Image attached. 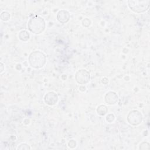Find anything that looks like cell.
Masks as SVG:
<instances>
[{
    "label": "cell",
    "mask_w": 150,
    "mask_h": 150,
    "mask_svg": "<svg viewBox=\"0 0 150 150\" xmlns=\"http://www.w3.org/2000/svg\"><path fill=\"white\" fill-rule=\"evenodd\" d=\"M44 100L47 104L49 105H53L57 102L58 96L54 92L50 91L45 96Z\"/></svg>",
    "instance_id": "8992f818"
},
{
    "label": "cell",
    "mask_w": 150,
    "mask_h": 150,
    "mask_svg": "<svg viewBox=\"0 0 150 150\" xmlns=\"http://www.w3.org/2000/svg\"><path fill=\"white\" fill-rule=\"evenodd\" d=\"M1 66H2V69H1V73H2V72L4 71V70H3V69H2V67H4L2 63H1Z\"/></svg>",
    "instance_id": "2e32d148"
},
{
    "label": "cell",
    "mask_w": 150,
    "mask_h": 150,
    "mask_svg": "<svg viewBox=\"0 0 150 150\" xmlns=\"http://www.w3.org/2000/svg\"><path fill=\"white\" fill-rule=\"evenodd\" d=\"M110 119H111V120H111V122L113 121L114 120V115L113 114H111V117H110V114L108 115L106 117V120H107L108 122H109Z\"/></svg>",
    "instance_id": "9a60e30c"
},
{
    "label": "cell",
    "mask_w": 150,
    "mask_h": 150,
    "mask_svg": "<svg viewBox=\"0 0 150 150\" xmlns=\"http://www.w3.org/2000/svg\"><path fill=\"white\" fill-rule=\"evenodd\" d=\"M68 145H69V147H70V148H73L76 147V142H75L74 140H73V139H72V140H70V141H69Z\"/></svg>",
    "instance_id": "4fadbf2b"
},
{
    "label": "cell",
    "mask_w": 150,
    "mask_h": 150,
    "mask_svg": "<svg viewBox=\"0 0 150 150\" xmlns=\"http://www.w3.org/2000/svg\"><path fill=\"white\" fill-rule=\"evenodd\" d=\"M108 111L107 107L104 105H100L97 108V112L98 114L100 115H104Z\"/></svg>",
    "instance_id": "30bf717a"
},
{
    "label": "cell",
    "mask_w": 150,
    "mask_h": 150,
    "mask_svg": "<svg viewBox=\"0 0 150 150\" xmlns=\"http://www.w3.org/2000/svg\"><path fill=\"white\" fill-rule=\"evenodd\" d=\"M46 62L45 54L40 51H34L29 56V62L30 66L35 69L42 68Z\"/></svg>",
    "instance_id": "7a4b0ae2"
},
{
    "label": "cell",
    "mask_w": 150,
    "mask_h": 150,
    "mask_svg": "<svg viewBox=\"0 0 150 150\" xmlns=\"http://www.w3.org/2000/svg\"><path fill=\"white\" fill-rule=\"evenodd\" d=\"M85 23V24H84V25H83L84 26H86V24H87V26H88L90 25L91 21H90V20H89L88 18H86L85 19H84V20L83 21L82 24H83V23Z\"/></svg>",
    "instance_id": "5bb4252c"
},
{
    "label": "cell",
    "mask_w": 150,
    "mask_h": 150,
    "mask_svg": "<svg viewBox=\"0 0 150 150\" xmlns=\"http://www.w3.org/2000/svg\"><path fill=\"white\" fill-rule=\"evenodd\" d=\"M18 37L22 41L26 42L30 38L29 33L26 30H22L19 33Z\"/></svg>",
    "instance_id": "9c48e42d"
},
{
    "label": "cell",
    "mask_w": 150,
    "mask_h": 150,
    "mask_svg": "<svg viewBox=\"0 0 150 150\" xmlns=\"http://www.w3.org/2000/svg\"><path fill=\"white\" fill-rule=\"evenodd\" d=\"M118 96L114 91H109L105 96V101L109 105L116 104L118 101Z\"/></svg>",
    "instance_id": "52a82bcc"
},
{
    "label": "cell",
    "mask_w": 150,
    "mask_h": 150,
    "mask_svg": "<svg viewBox=\"0 0 150 150\" xmlns=\"http://www.w3.org/2000/svg\"><path fill=\"white\" fill-rule=\"evenodd\" d=\"M30 146L26 144H22L18 147V149H30Z\"/></svg>",
    "instance_id": "7c38bea8"
},
{
    "label": "cell",
    "mask_w": 150,
    "mask_h": 150,
    "mask_svg": "<svg viewBox=\"0 0 150 150\" xmlns=\"http://www.w3.org/2000/svg\"><path fill=\"white\" fill-rule=\"evenodd\" d=\"M45 21L40 16L35 15L30 18L28 23L29 30L35 34H40L45 29Z\"/></svg>",
    "instance_id": "6da1fadb"
},
{
    "label": "cell",
    "mask_w": 150,
    "mask_h": 150,
    "mask_svg": "<svg viewBox=\"0 0 150 150\" xmlns=\"http://www.w3.org/2000/svg\"><path fill=\"white\" fill-rule=\"evenodd\" d=\"M75 79L79 84L84 85L88 83L90 81V74L86 70H80L76 73L75 75Z\"/></svg>",
    "instance_id": "5b68a950"
},
{
    "label": "cell",
    "mask_w": 150,
    "mask_h": 150,
    "mask_svg": "<svg viewBox=\"0 0 150 150\" xmlns=\"http://www.w3.org/2000/svg\"><path fill=\"white\" fill-rule=\"evenodd\" d=\"M129 8L136 13L144 12L149 7V0H130L128 1Z\"/></svg>",
    "instance_id": "3957f363"
},
{
    "label": "cell",
    "mask_w": 150,
    "mask_h": 150,
    "mask_svg": "<svg viewBox=\"0 0 150 150\" xmlns=\"http://www.w3.org/2000/svg\"><path fill=\"white\" fill-rule=\"evenodd\" d=\"M1 18L4 21H7L10 18V14L9 12L4 11L1 14Z\"/></svg>",
    "instance_id": "8fae6325"
},
{
    "label": "cell",
    "mask_w": 150,
    "mask_h": 150,
    "mask_svg": "<svg viewBox=\"0 0 150 150\" xmlns=\"http://www.w3.org/2000/svg\"><path fill=\"white\" fill-rule=\"evenodd\" d=\"M127 121L132 125H138L142 121V115L137 110L131 111L127 115Z\"/></svg>",
    "instance_id": "277c9868"
},
{
    "label": "cell",
    "mask_w": 150,
    "mask_h": 150,
    "mask_svg": "<svg viewBox=\"0 0 150 150\" xmlns=\"http://www.w3.org/2000/svg\"><path fill=\"white\" fill-rule=\"evenodd\" d=\"M70 18V13L65 10H61L59 11L57 14V20L62 23H65L67 22Z\"/></svg>",
    "instance_id": "ba28073f"
}]
</instances>
